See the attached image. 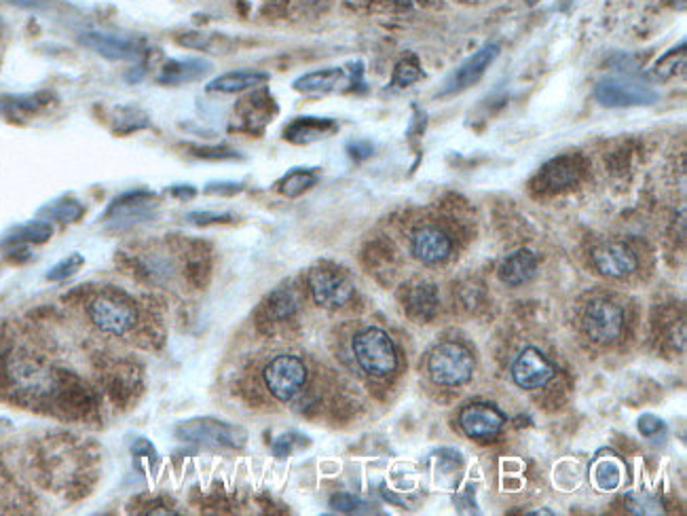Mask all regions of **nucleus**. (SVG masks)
Listing matches in <instances>:
<instances>
[{"label": "nucleus", "mask_w": 687, "mask_h": 516, "mask_svg": "<svg viewBox=\"0 0 687 516\" xmlns=\"http://www.w3.org/2000/svg\"><path fill=\"white\" fill-rule=\"evenodd\" d=\"M0 377L7 390L24 402H39L62 392V381L53 368L26 352H11L0 366Z\"/></svg>", "instance_id": "nucleus-1"}, {"label": "nucleus", "mask_w": 687, "mask_h": 516, "mask_svg": "<svg viewBox=\"0 0 687 516\" xmlns=\"http://www.w3.org/2000/svg\"><path fill=\"white\" fill-rule=\"evenodd\" d=\"M87 318L100 333L110 337H125L138 326L136 305L121 292H100L87 303Z\"/></svg>", "instance_id": "nucleus-2"}, {"label": "nucleus", "mask_w": 687, "mask_h": 516, "mask_svg": "<svg viewBox=\"0 0 687 516\" xmlns=\"http://www.w3.org/2000/svg\"><path fill=\"white\" fill-rule=\"evenodd\" d=\"M351 349H354L356 362L368 375L387 377L396 371L398 354H396L394 341L381 328H375V326L364 328L362 333L354 337Z\"/></svg>", "instance_id": "nucleus-3"}, {"label": "nucleus", "mask_w": 687, "mask_h": 516, "mask_svg": "<svg viewBox=\"0 0 687 516\" xmlns=\"http://www.w3.org/2000/svg\"><path fill=\"white\" fill-rule=\"evenodd\" d=\"M176 436L187 442H199V445H212V447H227V449H241L246 445L248 432L233 423L212 419V417H199L184 421L176 428Z\"/></svg>", "instance_id": "nucleus-4"}, {"label": "nucleus", "mask_w": 687, "mask_h": 516, "mask_svg": "<svg viewBox=\"0 0 687 516\" xmlns=\"http://www.w3.org/2000/svg\"><path fill=\"white\" fill-rule=\"evenodd\" d=\"M263 379L273 398L280 402H290L303 392L307 383V366L299 356L280 354L265 366Z\"/></svg>", "instance_id": "nucleus-5"}, {"label": "nucleus", "mask_w": 687, "mask_h": 516, "mask_svg": "<svg viewBox=\"0 0 687 516\" xmlns=\"http://www.w3.org/2000/svg\"><path fill=\"white\" fill-rule=\"evenodd\" d=\"M472 373L474 360L459 343H440L430 356V375L438 385H463L472 379Z\"/></svg>", "instance_id": "nucleus-6"}, {"label": "nucleus", "mask_w": 687, "mask_h": 516, "mask_svg": "<svg viewBox=\"0 0 687 516\" xmlns=\"http://www.w3.org/2000/svg\"><path fill=\"white\" fill-rule=\"evenodd\" d=\"M594 98L609 108H626L654 104L658 100V94L645 83L622 77H609L599 81V85L594 87Z\"/></svg>", "instance_id": "nucleus-7"}, {"label": "nucleus", "mask_w": 687, "mask_h": 516, "mask_svg": "<svg viewBox=\"0 0 687 516\" xmlns=\"http://www.w3.org/2000/svg\"><path fill=\"white\" fill-rule=\"evenodd\" d=\"M624 326V311L609 299H594L584 313L586 335L597 343H611L620 337Z\"/></svg>", "instance_id": "nucleus-8"}, {"label": "nucleus", "mask_w": 687, "mask_h": 516, "mask_svg": "<svg viewBox=\"0 0 687 516\" xmlns=\"http://www.w3.org/2000/svg\"><path fill=\"white\" fill-rule=\"evenodd\" d=\"M309 290L313 301L322 307H341L354 294V286L343 273L326 267H318L309 273Z\"/></svg>", "instance_id": "nucleus-9"}, {"label": "nucleus", "mask_w": 687, "mask_h": 516, "mask_svg": "<svg viewBox=\"0 0 687 516\" xmlns=\"http://www.w3.org/2000/svg\"><path fill=\"white\" fill-rule=\"evenodd\" d=\"M501 47L497 43H487L485 47H480L478 51H474V55L463 62L459 68H455L453 75L444 81V87L440 94L442 96H451V94H459V91L472 87L476 81H480V77L485 75L487 68L499 58Z\"/></svg>", "instance_id": "nucleus-10"}, {"label": "nucleus", "mask_w": 687, "mask_h": 516, "mask_svg": "<svg viewBox=\"0 0 687 516\" xmlns=\"http://www.w3.org/2000/svg\"><path fill=\"white\" fill-rule=\"evenodd\" d=\"M512 379L523 390H540L554 379V366L535 347H527L512 364Z\"/></svg>", "instance_id": "nucleus-11"}, {"label": "nucleus", "mask_w": 687, "mask_h": 516, "mask_svg": "<svg viewBox=\"0 0 687 516\" xmlns=\"http://www.w3.org/2000/svg\"><path fill=\"white\" fill-rule=\"evenodd\" d=\"M459 426L470 438H493L504 426V415L491 404H470L461 411Z\"/></svg>", "instance_id": "nucleus-12"}, {"label": "nucleus", "mask_w": 687, "mask_h": 516, "mask_svg": "<svg viewBox=\"0 0 687 516\" xmlns=\"http://www.w3.org/2000/svg\"><path fill=\"white\" fill-rule=\"evenodd\" d=\"M592 263L599 273L609 275V278H626L628 273L637 269V256L624 244H605L594 250Z\"/></svg>", "instance_id": "nucleus-13"}, {"label": "nucleus", "mask_w": 687, "mask_h": 516, "mask_svg": "<svg viewBox=\"0 0 687 516\" xmlns=\"http://www.w3.org/2000/svg\"><path fill=\"white\" fill-rule=\"evenodd\" d=\"M411 250H413V256L417 258V261H421L425 265H436L451 254L453 244L444 231H440L436 227H423V229L415 231Z\"/></svg>", "instance_id": "nucleus-14"}, {"label": "nucleus", "mask_w": 687, "mask_h": 516, "mask_svg": "<svg viewBox=\"0 0 687 516\" xmlns=\"http://www.w3.org/2000/svg\"><path fill=\"white\" fill-rule=\"evenodd\" d=\"M81 43L89 49L98 51L100 55L108 60H125V62H134L140 58V47L129 41V39H121V36L115 34H102V32H85L81 36Z\"/></svg>", "instance_id": "nucleus-15"}, {"label": "nucleus", "mask_w": 687, "mask_h": 516, "mask_svg": "<svg viewBox=\"0 0 687 516\" xmlns=\"http://www.w3.org/2000/svg\"><path fill=\"white\" fill-rule=\"evenodd\" d=\"M356 75L343 68H324L309 72L301 79L294 81V89L303 91V94H330V91L343 89L345 85L354 83Z\"/></svg>", "instance_id": "nucleus-16"}, {"label": "nucleus", "mask_w": 687, "mask_h": 516, "mask_svg": "<svg viewBox=\"0 0 687 516\" xmlns=\"http://www.w3.org/2000/svg\"><path fill=\"white\" fill-rule=\"evenodd\" d=\"M337 123L324 117H299L294 119L286 129L284 138L294 144H311L315 140L328 138L332 132H337Z\"/></svg>", "instance_id": "nucleus-17"}, {"label": "nucleus", "mask_w": 687, "mask_h": 516, "mask_svg": "<svg viewBox=\"0 0 687 516\" xmlns=\"http://www.w3.org/2000/svg\"><path fill=\"white\" fill-rule=\"evenodd\" d=\"M537 269V258L531 250H516L499 267V280L508 286L527 284Z\"/></svg>", "instance_id": "nucleus-18"}, {"label": "nucleus", "mask_w": 687, "mask_h": 516, "mask_svg": "<svg viewBox=\"0 0 687 516\" xmlns=\"http://www.w3.org/2000/svg\"><path fill=\"white\" fill-rule=\"evenodd\" d=\"M212 64L206 60H172L170 64H165L161 70V83L167 85H182V83H191L197 81L201 77H206L210 72Z\"/></svg>", "instance_id": "nucleus-19"}, {"label": "nucleus", "mask_w": 687, "mask_h": 516, "mask_svg": "<svg viewBox=\"0 0 687 516\" xmlns=\"http://www.w3.org/2000/svg\"><path fill=\"white\" fill-rule=\"evenodd\" d=\"M267 81H269L267 72L235 70V72H227V75L214 79L208 85V91H218V94H237V91H246L250 87H258Z\"/></svg>", "instance_id": "nucleus-20"}, {"label": "nucleus", "mask_w": 687, "mask_h": 516, "mask_svg": "<svg viewBox=\"0 0 687 516\" xmlns=\"http://www.w3.org/2000/svg\"><path fill=\"white\" fill-rule=\"evenodd\" d=\"M151 206H153L151 193H132L115 201V206H110V214H115L123 220H134V218H140Z\"/></svg>", "instance_id": "nucleus-21"}, {"label": "nucleus", "mask_w": 687, "mask_h": 516, "mask_svg": "<svg viewBox=\"0 0 687 516\" xmlns=\"http://www.w3.org/2000/svg\"><path fill=\"white\" fill-rule=\"evenodd\" d=\"M315 182H318V174H315L313 170L296 168L288 172L277 187H280V193H284L286 197H299L305 191H309Z\"/></svg>", "instance_id": "nucleus-22"}, {"label": "nucleus", "mask_w": 687, "mask_h": 516, "mask_svg": "<svg viewBox=\"0 0 687 516\" xmlns=\"http://www.w3.org/2000/svg\"><path fill=\"white\" fill-rule=\"evenodd\" d=\"M592 472H594V481H597L599 489H603V491L616 489L622 481V464L618 462L616 457L599 459Z\"/></svg>", "instance_id": "nucleus-23"}, {"label": "nucleus", "mask_w": 687, "mask_h": 516, "mask_svg": "<svg viewBox=\"0 0 687 516\" xmlns=\"http://www.w3.org/2000/svg\"><path fill=\"white\" fill-rule=\"evenodd\" d=\"M685 66V43L679 45V49H671L664 58L658 60L656 68H654V75L658 79H671L673 75H677V70H681Z\"/></svg>", "instance_id": "nucleus-24"}, {"label": "nucleus", "mask_w": 687, "mask_h": 516, "mask_svg": "<svg viewBox=\"0 0 687 516\" xmlns=\"http://www.w3.org/2000/svg\"><path fill=\"white\" fill-rule=\"evenodd\" d=\"M53 235V229L49 223H30L17 229L15 233H11V242H20V244H41L47 242V239Z\"/></svg>", "instance_id": "nucleus-25"}, {"label": "nucleus", "mask_w": 687, "mask_h": 516, "mask_svg": "<svg viewBox=\"0 0 687 516\" xmlns=\"http://www.w3.org/2000/svg\"><path fill=\"white\" fill-rule=\"evenodd\" d=\"M546 178L550 182V187H567L575 178H578V172H575L573 165L567 163V159H556L552 161L548 168H546Z\"/></svg>", "instance_id": "nucleus-26"}, {"label": "nucleus", "mask_w": 687, "mask_h": 516, "mask_svg": "<svg viewBox=\"0 0 687 516\" xmlns=\"http://www.w3.org/2000/svg\"><path fill=\"white\" fill-rule=\"evenodd\" d=\"M423 77V72L415 58H406L396 66L392 87H408Z\"/></svg>", "instance_id": "nucleus-27"}, {"label": "nucleus", "mask_w": 687, "mask_h": 516, "mask_svg": "<svg viewBox=\"0 0 687 516\" xmlns=\"http://www.w3.org/2000/svg\"><path fill=\"white\" fill-rule=\"evenodd\" d=\"M296 309V303L292 299V294L286 290H277L271 301H269V311L275 320H286L290 318Z\"/></svg>", "instance_id": "nucleus-28"}, {"label": "nucleus", "mask_w": 687, "mask_h": 516, "mask_svg": "<svg viewBox=\"0 0 687 516\" xmlns=\"http://www.w3.org/2000/svg\"><path fill=\"white\" fill-rule=\"evenodd\" d=\"M411 305L421 313V316H430V313L436 309L434 286H419L411 294Z\"/></svg>", "instance_id": "nucleus-29"}, {"label": "nucleus", "mask_w": 687, "mask_h": 516, "mask_svg": "<svg viewBox=\"0 0 687 516\" xmlns=\"http://www.w3.org/2000/svg\"><path fill=\"white\" fill-rule=\"evenodd\" d=\"M83 265V256L81 254H72L68 258H64V261L60 265H55L49 275H47V280L49 282H60V280H66L70 278V275L77 273Z\"/></svg>", "instance_id": "nucleus-30"}, {"label": "nucleus", "mask_w": 687, "mask_h": 516, "mask_svg": "<svg viewBox=\"0 0 687 516\" xmlns=\"http://www.w3.org/2000/svg\"><path fill=\"white\" fill-rule=\"evenodd\" d=\"M330 508L337 510V512H345V514H354V512H362L364 508H368L360 497L351 495V493H337L332 495L330 500Z\"/></svg>", "instance_id": "nucleus-31"}, {"label": "nucleus", "mask_w": 687, "mask_h": 516, "mask_svg": "<svg viewBox=\"0 0 687 516\" xmlns=\"http://www.w3.org/2000/svg\"><path fill=\"white\" fill-rule=\"evenodd\" d=\"M49 214L55 220H62V223H72V220H77L81 216V206L77 201H64V204H58Z\"/></svg>", "instance_id": "nucleus-32"}, {"label": "nucleus", "mask_w": 687, "mask_h": 516, "mask_svg": "<svg viewBox=\"0 0 687 516\" xmlns=\"http://www.w3.org/2000/svg\"><path fill=\"white\" fill-rule=\"evenodd\" d=\"M664 421L658 419L656 415H649L645 413L643 417H639V432L647 438H656L658 434H664Z\"/></svg>", "instance_id": "nucleus-33"}, {"label": "nucleus", "mask_w": 687, "mask_h": 516, "mask_svg": "<svg viewBox=\"0 0 687 516\" xmlns=\"http://www.w3.org/2000/svg\"><path fill=\"white\" fill-rule=\"evenodd\" d=\"M191 223L197 225H210V223H225L231 216L229 214H218V212H193L187 216Z\"/></svg>", "instance_id": "nucleus-34"}, {"label": "nucleus", "mask_w": 687, "mask_h": 516, "mask_svg": "<svg viewBox=\"0 0 687 516\" xmlns=\"http://www.w3.org/2000/svg\"><path fill=\"white\" fill-rule=\"evenodd\" d=\"M294 438H296V434H284V436L277 438V440L273 442V453H275V457H280V459L288 457V455L292 453V449H294Z\"/></svg>", "instance_id": "nucleus-35"}, {"label": "nucleus", "mask_w": 687, "mask_h": 516, "mask_svg": "<svg viewBox=\"0 0 687 516\" xmlns=\"http://www.w3.org/2000/svg\"><path fill=\"white\" fill-rule=\"evenodd\" d=\"M241 191V184L237 182H216V184H208L206 193H214V195H235Z\"/></svg>", "instance_id": "nucleus-36"}, {"label": "nucleus", "mask_w": 687, "mask_h": 516, "mask_svg": "<svg viewBox=\"0 0 687 516\" xmlns=\"http://www.w3.org/2000/svg\"><path fill=\"white\" fill-rule=\"evenodd\" d=\"M347 149H349L351 157H356V159H366V157L373 155V144L364 142V140H360V142H351V144L347 146Z\"/></svg>", "instance_id": "nucleus-37"}, {"label": "nucleus", "mask_w": 687, "mask_h": 516, "mask_svg": "<svg viewBox=\"0 0 687 516\" xmlns=\"http://www.w3.org/2000/svg\"><path fill=\"white\" fill-rule=\"evenodd\" d=\"M7 3L20 5V7H39V5H43V0H7Z\"/></svg>", "instance_id": "nucleus-38"}, {"label": "nucleus", "mask_w": 687, "mask_h": 516, "mask_svg": "<svg viewBox=\"0 0 687 516\" xmlns=\"http://www.w3.org/2000/svg\"><path fill=\"white\" fill-rule=\"evenodd\" d=\"M172 195H176V197H180V199H182V197H193V195H195V191H193V189H182V187H180V189H174V191H172Z\"/></svg>", "instance_id": "nucleus-39"}]
</instances>
